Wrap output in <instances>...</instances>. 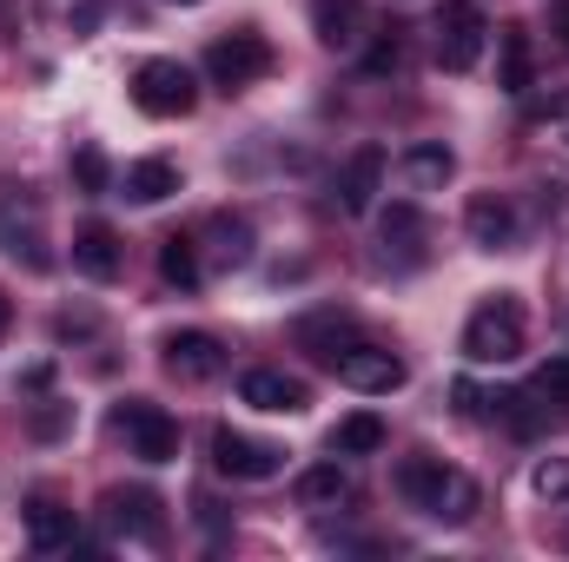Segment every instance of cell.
I'll list each match as a JSON object with an SVG mask.
<instances>
[{
  "label": "cell",
  "mask_w": 569,
  "mask_h": 562,
  "mask_svg": "<svg viewBox=\"0 0 569 562\" xmlns=\"http://www.w3.org/2000/svg\"><path fill=\"white\" fill-rule=\"evenodd\" d=\"M100 516L113 536H133V543H159L166 536V516H159V496L152 490H107L100 496Z\"/></svg>",
  "instance_id": "9c48e42d"
},
{
  "label": "cell",
  "mask_w": 569,
  "mask_h": 562,
  "mask_svg": "<svg viewBox=\"0 0 569 562\" xmlns=\"http://www.w3.org/2000/svg\"><path fill=\"white\" fill-rule=\"evenodd\" d=\"M73 272L93 284H113L127 272V245H120V232L107 225V219H87L80 232H73Z\"/></svg>",
  "instance_id": "30bf717a"
},
{
  "label": "cell",
  "mask_w": 569,
  "mask_h": 562,
  "mask_svg": "<svg viewBox=\"0 0 569 562\" xmlns=\"http://www.w3.org/2000/svg\"><path fill=\"white\" fill-rule=\"evenodd\" d=\"M557 33H563V47H569V7H563V13H557Z\"/></svg>",
  "instance_id": "836d02e7"
},
{
  "label": "cell",
  "mask_w": 569,
  "mask_h": 562,
  "mask_svg": "<svg viewBox=\"0 0 569 562\" xmlns=\"http://www.w3.org/2000/svg\"><path fill=\"white\" fill-rule=\"evenodd\" d=\"M27 543H33L40 556H60V550L80 543V516H73L67 503H53V496H33V503H27Z\"/></svg>",
  "instance_id": "2e32d148"
},
{
  "label": "cell",
  "mask_w": 569,
  "mask_h": 562,
  "mask_svg": "<svg viewBox=\"0 0 569 562\" xmlns=\"http://www.w3.org/2000/svg\"><path fill=\"white\" fill-rule=\"evenodd\" d=\"M503 87H510V93L530 87V33H523V27L503 33Z\"/></svg>",
  "instance_id": "f1b7e54d"
},
{
  "label": "cell",
  "mask_w": 569,
  "mask_h": 562,
  "mask_svg": "<svg viewBox=\"0 0 569 562\" xmlns=\"http://www.w3.org/2000/svg\"><path fill=\"white\" fill-rule=\"evenodd\" d=\"M298 344H311L318 358H338V351H351V344H358V331H351V318L318 311V318H298Z\"/></svg>",
  "instance_id": "603a6c76"
},
{
  "label": "cell",
  "mask_w": 569,
  "mask_h": 562,
  "mask_svg": "<svg viewBox=\"0 0 569 562\" xmlns=\"http://www.w3.org/2000/svg\"><path fill=\"white\" fill-rule=\"evenodd\" d=\"M530 391L543 398V411L557 404L569 418V358H550V364H537V378H530Z\"/></svg>",
  "instance_id": "83f0119b"
},
{
  "label": "cell",
  "mask_w": 569,
  "mask_h": 562,
  "mask_svg": "<svg viewBox=\"0 0 569 562\" xmlns=\"http://www.w3.org/2000/svg\"><path fill=\"white\" fill-rule=\"evenodd\" d=\"M172 192H179V165L172 159H133L127 179H120V199H133V205H159Z\"/></svg>",
  "instance_id": "d6986e66"
},
{
  "label": "cell",
  "mask_w": 569,
  "mask_h": 562,
  "mask_svg": "<svg viewBox=\"0 0 569 562\" xmlns=\"http://www.w3.org/2000/svg\"><path fill=\"white\" fill-rule=\"evenodd\" d=\"M0 252L27 272H47L53 265V245H47V212L33 192H7L0 199Z\"/></svg>",
  "instance_id": "277c9868"
},
{
  "label": "cell",
  "mask_w": 569,
  "mask_h": 562,
  "mask_svg": "<svg viewBox=\"0 0 569 562\" xmlns=\"http://www.w3.org/2000/svg\"><path fill=\"white\" fill-rule=\"evenodd\" d=\"M331 456H371V450H385V418H371V411H351V418L331 423Z\"/></svg>",
  "instance_id": "7402d4cb"
},
{
  "label": "cell",
  "mask_w": 569,
  "mask_h": 562,
  "mask_svg": "<svg viewBox=\"0 0 569 562\" xmlns=\"http://www.w3.org/2000/svg\"><path fill=\"white\" fill-rule=\"evenodd\" d=\"M477 503H483L477 483H470L463 470H443V483H437V496L425 503V516L430 523H443V530H463V523L477 516Z\"/></svg>",
  "instance_id": "ac0fdd59"
},
{
  "label": "cell",
  "mask_w": 569,
  "mask_h": 562,
  "mask_svg": "<svg viewBox=\"0 0 569 562\" xmlns=\"http://www.w3.org/2000/svg\"><path fill=\"white\" fill-rule=\"evenodd\" d=\"M331 371H338V384L345 391H358V398H391V391H405V358L398 351H385V344H351V351H338L331 358Z\"/></svg>",
  "instance_id": "8992f818"
},
{
  "label": "cell",
  "mask_w": 569,
  "mask_h": 562,
  "mask_svg": "<svg viewBox=\"0 0 569 562\" xmlns=\"http://www.w3.org/2000/svg\"><path fill=\"white\" fill-rule=\"evenodd\" d=\"M450 398H457V418H483V391H477L470 378H457V384H450Z\"/></svg>",
  "instance_id": "1f68e13d"
},
{
  "label": "cell",
  "mask_w": 569,
  "mask_h": 562,
  "mask_svg": "<svg viewBox=\"0 0 569 562\" xmlns=\"http://www.w3.org/2000/svg\"><path fill=\"white\" fill-rule=\"evenodd\" d=\"M159 272H166V284H179V291H199L206 284V265H199V239H166L159 245Z\"/></svg>",
  "instance_id": "cb8c5ba5"
},
{
  "label": "cell",
  "mask_w": 569,
  "mask_h": 562,
  "mask_svg": "<svg viewBox=\"0 0 569 562\" xmlns=\"http://www.w3.org/2000/svg\"><path fill=\"white\" fill-rule=\"evenodd\" d=\"M7 318H13V311H7V298H0V338H7Z\"/></svg>",
  "instance_id": "e575fe53"
},
{
  "label": "cell",
  "mask_w": 569,
  "mask_h": 562,
  "mask_svg": "<svg viewBox=\"0 0 569 562\" xmlns=\"http://www.w3.org/2000/svg\"><path fill=\"white\" fill-rule=\"evenodd\" d=\"M463 232H470L477 252H510V245H517V205H510L503 192H477V199L463 205Z\"/></svg>",
  "instance_id": "4fadbf2b"
},
{
  "label": "cell",
  "mask_w": 569,
  "mask_h": 562,
  "mask_svg": "<svg viewBox=\"0 0 569 562\" xmlns=\"http://www.w3.org/2000/svg\"><path fill=\"white\" fill-rule=\"evenodd\" d=\"M398 60H405V40L391 33L385 47H371V60H365V67H371V73H398Z\"/></svg>",
  "instance_id": "4dcf8cb0"
},
{
  "label": "cell",
  "mask_w": 569,
  "mask_h": 562,
  "mask_svg": "<svg viewBox=\"0 0 569 562\" xmlns=\"http://www.w3.org/2000/svg\"><path fill=\"white\" fill-rule=\"evenodd\" d=\"M450 179H457V152L443 140H418L398 152V185L405 192H443Z\"/></svg>",
  "instance_id": "5bb4252c"
},
{
  "label": "cell",
  "mask_w": 569,
  "mask_h": 562,
  "mask_svg": "<svg viewBox=\"0 0 569 562\" xmlns=\"http://www.w3.org/2000/svg\"><path fill=\"white\" fill-rule=\"evenodd\" d=\"M530 490H537L550 510H563L569 503V456H543V463L530 470Z\"/></svg>",
  "instance_id": "4316f807"
},
{
  "label": "cell",
  "mask_w": 569,
  "mask_h": 562,
  "mask_svg": "<svg viewBox=\"0 0 569 562\" xmlns=\"http://www.w3.org/2000/svg\"><path fill=\"white\" fill-rule=\"evenodd\" d=\"M239 398H246L252 411H266V418H298V411L311 404L305 378H284V371H246V378H239Z\"/></svg>",
  "instance_id": "9a60e30c"
},
{
  "label": "cell",
  "mask_w": 569,
  "mask_h": 562,
  "mask_svg": "<svg viewBox=\"0 0 569 562\" xmlns=\"http://www.w3.org/2000/svg\"><path fill=\"white\" fill-rule=\"evenodd\" d=\"M563 510H569V503H563ZM563 543H569V530H563Z\"/></svg>",
  "instance_id": "8d00e7d4"
},
{
  "label": "cell",
  "mask_w": 569,
  "mask_h": 562,
  "mask_svg": "<svg viewBox=\"0 0 569 562\" xmlns=\"http://www.w3.org/2000/svg\"><path fill=\"white\" fill-rule=\"evenodd\" d=\"M206 232L219 239V245H212V259H219V265H246V259H252V225H246V219L219 212V219H212Z\"/></svg>",
  "instance_id": "484cf974"
},
{
  "label": "cell",
  "mask_w": 569,
  "mask_h": 562,
  "mask_svg": "<svg viewBox=\"0 0 569 562\" xmlns=\"http://www.w3.org/2000/svg\"><path fill=\"white\" fill-rule=\"evenodd\" d=\"M33 430H40V436H53V430H67V404H53V398H47V411L33 418Z\"/></svg>",
  "instance_id": "d6a6232c"
},
{
  "label": "cell",
  "mask_w": 569,
  "mask_h": 562,
  "mask_svg": "<svg viewBox=\"0 0 569 562\" xmlns=\"http://www.w3.org/2000/svg\"><path fill=\"white\" fill-rule=\"evenodd\" d=\"M133 107L146 120H186L199 107V80L186 60H140L133 67Z\"/></svg>",
  "instance_id": "7a4b0ae2"
},
{
  "label": "cell",
  "mask_w": 569,
  "mask_h": 562,
  "mask_svg": "<svg viewBox=\"0 0 569 562\" xmlns=\"http://www.w3.org/2000/svg\"><path fill=\"white\" fill-rule=\"evenodd\" d=\"M179 7H199V0H179Z\"/></svg>",
  "instance_id": "d590c367"
},
{
  "label": "cell",
  "mask_w": 569,
  "mask_h": 562,
  "mask_svg": "<svg viewBox=\"0 0 569 562\" xmlns=\"http://www.w3.org/2000/svg\"><path fill=\"white\" fill-rule=\"evenodd\" d=\"M430 33H437V67L443 73H470L483 60V47H490V20H483L477 0H443Z\"/></svg>",
  "instance_id": "3957f363"
},
{
  "label": "cell",
  "mask_w": 569,
  "mask_h": 562,
  "mask_svg": "<svg viewBox=\"0 0 569 562\" xmlns=\"http://www.w3.org/2000/svg\"><path fill=\"white\" fill-rule=\"evenodd\" d=\"M159 351H166V371H172L179 384H212V378L226 371V351H219L212 331H172Z\"/></svg>",
  "instance_id": "8fae6325"
},
{
  "label": "cell",
  "mask_w": 569,
  "mask_h": 562,
  "mask_svg": "<svg viewBox=\"0 0 569 562\" xmlns=\"http://www.w3.org/2000/svg\"><path fill=\"white\" fill-rule=\"evenodd\" d=\"M298 503L305 510H338V503H351V470L331 456V463H311L305 476H298Z\"/></svg>",
  "instance_id": "ffe728a7"
},
{
  "label": "cell",
  "mask_w": 569,
  "mask_h": 562,
  "mask_svg": "<svg viewBox=\"0 0 569 562\" xmlns=\"http://www.w3.org/2000/svg\"><path fill=\"white\" fill-rule=\"evenodd\" d=\"M113 430L127 436V456H140V463H172L179 456V423L159 404H146V398H127L113 411Z\"/></svg>",
  "instance_id": "52a82bcc"
},
{
  "label": "cell",
  "mask_w": 569,
  "mask_h": 562,
  "mask_svg": "<svg viewBox=\"0 0 569 562\" xmlns=\"http://www.w3.org/2000/svg\"><path fill=\"white\" fill-rule=\"evenodd\" d=\"M378 239H385V252H398L405 265H418V259H425V212H418L411 199L385 205V219H378Z\"/></svg>",
  "instance_id": "e0dca14e"
},
{
  "label": "cell",
  "mask_w": 569,
  "mask_h": 562,
  "mask_svg": "<svg viewBox=\"0 0 569 562\" xmlns=\"http://www.w3.org/2000/svg\"><path fill=\"white\" fill-rule=\"evenodd\" d=\"M523 344H530V311L517 291H497L463 318V358L470 364H517Z\"/></svg>",
  "instance_id": "6da1fadb"
},
{
  "label": "cell",
  "mask_w": 569,
  "mask_h": 562,
  "mask_svg": "<svg viewBox=\"0 0 569 562\" xmlns=\"http://www.w3.org/2000/svg\"><path fill=\"white\" fill-rule=\"evenodd\" d=\"M311 27L325 47H358V27H365V0H311Z\"/></svg>",
  "instance_id": "44dd1931"
},
{
  "label": "cell",
  "mask_w": 569,
  "mask_h": 562,
  "mask_svg": "<svg viewBox=\"0 0 569 562\" xmlns=\"http://www.w3.org/2000/svg\"><path fill=\"white\" fill-rule=\"evenodd\" d=\"M40 13H47V27H60V33H73V40H87V33L100 27L107 0H40Z\"/></svg>",
  "instance_id": "d4e9b609"
},
{
  "label": "cell",
  "mask_w": 569,
  "mask_h": 562,
  "mask_svg": "<svg viewBox=\"0 0 569 562\" xmlns=\"http://www.w3.org/2000/svg\"><path fill=\"white\" fill-rule=\"evenodd\" d=\"M67 172H73V185H80V192H107V179H113L100 145H80V152L67 159Z\"/></svg>",
  "instance_id": "f546056e"
},
{
  "label": "cell",
  "mask_w": 569,
  "mask_h": 562,
  "mask_svg": "<svg viewBox=\"0 0 569 562\" xmlns=\"http://www.w3.org/2000/svg\"><path fill=\"white\" fill-rule=\"evenodd\" d=\"M385 172H391V159H385V145H358L351 159H345V172H338V205L358 219V212H371L378 205V192H385Z\"/></svg>",
  "instance_id": "7c38bea8"
},
{
  "label": "cell",
  "mask_w": 569,
  "mask_h": 562,
  "mask_svg": "<svg viewBox=\"0 0 569 562\" xmlns=\"http://www.w3.org/2000/svg\"><path fill=\"white\" fill-rule=\"evenodd\" d=\"M212 463H219V476H232V483H272L284 470V450L266 443V436H246V430H219V436H212Z\"/></svg>",
  "instance_id": "ba28073f"
},
{
  "label": "cell",
  "mask_w": 569,
  "mask_h": 562,
  "mask_svg": "<svg viewBox=\"0 0 569 562\" xmlns=\"http://www.w3.org/2000/svg\"><path fill=\"white\" fill-rule=\"evenodd\" d=\"M206 73H212V87H226V93L266 80V73H272V40L252 33V27H246V33H219V40L206 47Z\"/></svg>",
  "instance_id": "5b68a950"
}]
</instances>
